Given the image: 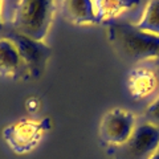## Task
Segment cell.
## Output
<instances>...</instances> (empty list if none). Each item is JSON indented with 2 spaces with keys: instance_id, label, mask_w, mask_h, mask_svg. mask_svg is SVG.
Here are the masks:
<instances>
[{
  "instance_id": "cell-10",
  "label": "cell",
  "mask_w": 159,
  "mask_h": 159,
  "mask_svg": "<svg viewBox=\"0 0 159 159\" xmlns=\"http://www.w3.org/2000/svg\"><path fill=\"white\" fill-rule=\"evenodd\" d=\"M141 0H94L99 24L117 21L122 15L134 11Z\"/></svg>"
},
{
  "instance_id": "cell-9",
  "label": "cell",
  "mask_w": 159,
  "mask_h": 159,
  "mask_svg": "<svg viewBox=\"0 0 159 159\" xmlns=\"http://www.w3.org/2000/svg\"><path fill=\"white\" fill-rule=\"evenodd\" d=\"M23 74H27V70L15 44L0 36V76L19 77Z\"/></svg>"
},
{
  "instance_id": "cell-2",
  "label": "cell",
  "mask_w": 159,
  "mask_h": 159,
  "mask_svg": "<svg viewBox=\"0 0 159 159\" xmlns=\"http://www.w3.org/2000/svg\"><path fill=\"white\" fill-rule=\"evenodd\" d=\"M56 9V0H19L13 11L11 29L33 40L44 41Z\"/></svg>"
},
{
  "instance_id": "cell-1",
  "label": "cell",
  "mask_w": 159,
  "mask_h": 159,
  "mask_svg": "<svg viewBox=\"0 0 159 159\" xmlns=\"http://www.w3.org/2000/svg\"><path fill=\"white\" fill-rule=\"evenodd\" d=\"M106 36L114 49L127 60L148 61L159 58V36L139 29L135 24H106Z\"/></svg>"
},
{
  "instance_id": "cell-14",
  "label": "cell",
  "mask_w": 159,
  "mask_h": 159,
  "mask_svg": "<svg viewBox=\"0 0 159 159\" xmlns=\"http://www.w3.org/2000/svg\"><path fill=\"white\" fill-rule=\"evenodd\" d=\"M150 159H159V146H158V148L155 150V152L152 154V157Z\"/></svg>"
},
{
  "instance_id": "cell-3",
  "label": "cell",
  "mask_w": 159,
  "mask_h": 159,
  "mask_svg": "<svg viewBox=\"0 0 159 159\" xmlns=\"http://www.w3.org/2000/svg\"><path fill=\"white\" fill-rule=\"evenodd\" d=\"M0 36L9 39L15 44L27 74L32 78H40L44 74L48 61L52 56V49L44 41L33 40L25 34L17 33L12 29H4Z\"/></svg>"
},
{
  "instance_id": "cell-12",
  "label": "cell",
  "mask_w": 159,
  "mask_h": 159,
  "mask_svg": "<svg viewBox=\"0 0 159 159\" xmlns=\"http://www.w3.org/2000/svg\"><path fill=\"white\" fill-rule=\"evenodd\" d=\"M145 121L159 129V96L148 103L145 111Z\"/></svg>"
},
{
  "instance_id": "cell-11",
  "label": "cell",
  "mask_w": 159,
  "mask_h": 159,
  "mask_svg": "<svg viewBox=\"0 0 159 159\" xmlns=\"http://www.w3.org/2000/svg\"><path fill=\"white\" fill-rule=\"evenodd\" d=\"M135 25L142 31L159 36V0H148Z\"/></svg>"
},
{
  "instance_id": "cell-5",
  "label": "cell",
  "mask_w": 159,
  "mask_h": 159,
  "mask_svg": "<svg viewBox=\"0 0 159 159\" xmlns=\"http://www.w3.org/2000/svg\"><path fill=\"white\" fill-rule=\"evenodd\" d=\"M138 126V118L123 107L107 110L99 122V138L106 146L119 147L126 143Z\"/></svg>"
},
{
  "instance_id": "cell-4",
  "label": "cell",
  "mask_w": 159,
  "mask_h": 159,
  "mask_svg": "<svg viewBox=\"0 0 159 159\" xmlns=\"http://www.w3.org/2000/svg\"><path fill=\"white\" fill-rule=\"evenodd\" d=\"M51 119H31L24 118L17 122L11 123L3 130V138L11 150L16 154H25L32 151L39 145L49 129Z\"/></svg>"
},
{
  "instance_id": "cell-8",
  "label": "cell",
  "mask_w": 159,
  "mask_h": 159,
  "mask_svg": "<svg viewBox=\"0 0 159 159\" xmlns=\"http://www.w3.org/2000/svg\"><path fill=\"white\" fill-rule=\"evenodd\" d=\"M159 86V76L152 69L138 66L130 70L127 77V90L134 99H143L151 96Z\"/></svg>"
},
{
  "instance_id": "cell-13",
  "label": "cell",
  "mask_w": 159,
  "mask_h": 159,
  "mask_svg": "<svg viewBox=\"0 0 159 159\" xmlns=\"http://www.w3.org/2000/svg\"><path fill=\"white\" fill-rule=\"evenodd\" d=\"M4 23H3V19H2V0H0V34H2V32L4 31Z\"/></svg>"
},
{
  "instance_id": "cell-7",
  "label": "cell",
  "mask_w": 159,
  "mask_h": 159,
  "mask_svg": "<svg viewBox=\"0 0 159 159\" xmlns=\"http://www.w3.org/2000/svg\"><path fill=\"white\" fill-rule=\"evenodd\" d=\"M56 4L62 17L70 24L78 27L99 24L94 0H56Z\"/></svg>"
},
{
  "instance_id": "cell-6",
  "label": "cell",
  "mask_w": 159,
  "mask_h": 159,
  "mask_svg": "<svg viewBox=\"0 0 159 159\" xmlns=\"http://www.w3.org/2000/svg\"><path fill=\"white\" fill-rule=\"evenodd\" d=\"M159 146V129L143 119L130 139L114 147V159H150Z\"/></svg>"
}]
</instances>
